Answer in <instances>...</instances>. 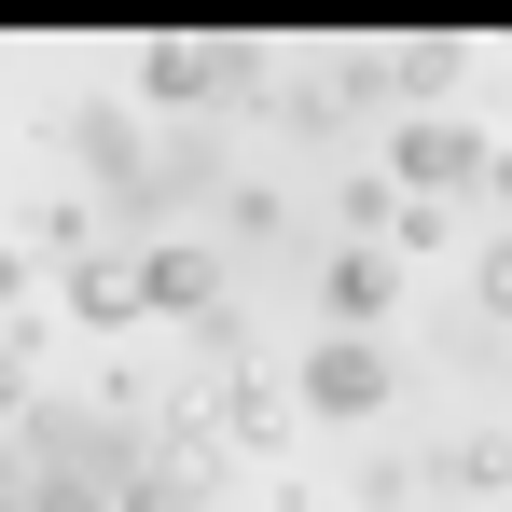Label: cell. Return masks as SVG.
I'll use <instances>...</instances> for the list:
<instances>
[{
    "instance_id": "cell-1",
    "label": "cell",
    "mask_w": 512,
    "mask_h": 512,
    "mask_svg": "<svg viewBox=\"0 0 512 512\" xmlns=\"http://www.w3.org/2000/svg\"><path fill=\"white\" fill-rule=\"evenodd\" d=\"M388 388H402V360H388L374 333L305 346V402H319V416H388Z\"/></svg>"
},
{
    "instance_id": "cell-2",
    "label": "cell",
    "mask_w": 512,
    "mask_h": 512,
    "mask_svg": "<svg viewBox=\"0 0 512 512\" xmlns=\"http://www.w3.org/2000/svg\"><path fill=\"white\" fill-rule=\"evenodd\" d=\"M471 180H485V139H471L457 111H416V125H402V194L443 208V194H471Z\"/></svg>"
},
{
    "instance_id": "cell-3",
    "label": "cell",
    "mask_w": 512,
    "mask_h": 512,
    "mask_svg": "<svg viewBox=\"0 0 512 512\" xmlns=\"http://www.w3.org/2000/svg\"><path fill=\"white\" fill-rule=\"evenodd\" d=\"M70 305H84L97 333H125V319H139V263H125V250H84V263H70Z\"/></svg>"
},
{
    "instance_id": "cell-4",
    "label": "cell",
    "mask_w": 512,
    "mask_h": 512,
    "mask_svg": "<svg viewBox=\"0 0 512 512\" xmlns=\"http://www.w3.org/2000/svg\"><path fill=\"white\" fill-rule=\"evenodd\" d=\"M388 305H402L388 250H346V263H333V319H388Z\"/></svg>"
},
{
    "instance_id": "cell-5",
    "label": "cell",
    "mask_w": 512,
    "mask_h": 512,
    "mask_svg": "<svg viewBox=\"0 0 512 512\" xmlns=\"http://www.w3.org/2000/svg\"><path fill=\"white\" fill-rule=\"evenodd\" d=\"M139 97H153V111H194V97H208V56H194V42H153V56H139Z\"/></svg>"
},
{
    "instance_id": "cell-6",
    "label": "cell",
    "mask_w": 512,
    "mask_h": 512,
    "mask_svg": "<svg viewBox=\"0 0 512 512\" xmlns=\"http://www.w3.org/2000/svg\"><path fill=\"white\" fill-rule=\"evenodd\" d=\"M485 305H499V319H512V236H499V250H485Z\"/></svg>"
},
{
    "instance_id": "cell-7",
    "label": "cell",
    "mask_w": 512,
    "mask_h": 512,
    "mask_svg": "<svg viewBox=\"0 0 512 512\" xmlns=\"http://www.w3.org/2000/svg\"><path fill=\"white\" fill-rule=\"evenodd\" d=\"M0 499H28V457H14V443H0Z\"/></svg>"
}]
</instances>
